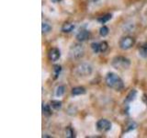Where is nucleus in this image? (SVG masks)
<instances>
[{
    "instance_id": "obj_1",
    "label": "nucleus",
    "mask_w": 147,
    "mask_h": 138,
    "mask_svg": "<svg viewBox=\"0 0 147 138\" xmlns=\"http://www.w3.org/2000/svg\"><path fill=\"white\" fill-rule=\"evenodd\" d=\"M105 82L109 87L116 91H121L124 87V83L122 79L114 73H109L108 75L106 76Z\"/></svg>"
},
{
    "instance_id": "obj_2",
    "label": "nucleus",
    "mask_w": 147,
    "mask_h": 138,
    "mask_svg": "<svg viewBox=\"0 0 147 138\" xmlns=\"http://www.w3.org/2000/svg\"><path fill=\"white\" fill-rule=\"evenodd\" d=\"M111 66L119 70H126L131 66V61L124 56H116L112 59Z\"/></svg>"
},
{
    "instance_id": "obj_3",
    "label": "nucleus",
    "mask_w": 147,
    "mask_h": 138,
    "mask_svg": "<svg viewBox=\"0 0 147 138\" xmlns=\"http://www.w3.org/2000/svg\"><path fill=\"white\" fill-rule=\"evenodd\" d=\"M85 54V49L80 43H74L69 50V56L71 59L78 60L82 58Z\"/></svg>"
},
{
    "instance_id": "obj_4",
    "label": "nucleus",
    "mask_w": 147,
    "mask_h": 138,
    "mask_svg": "<svg viewBox=\"0 0 147 138\" xmlns=\"http://www.w3.org/2000/svg\"><path fill=\"white\" fill-rule=\"evenodd\" d=\"M76 73L79 76H88L92 73V66L89 64L81 63L76 67Z\"/></svg>"
},
{
    "instance_id": "obj_5",
    "label": "nucleus",
    "mask_w": 147,
    "mask_h": 138,
    "mask_svg": "<svg viewBox=\"0 0 147 138\" xmlns=\"http://www.w3.org/2000/svg\"><path fill=\"white\" fill-rule=\"evenodd\" d=\"M135 44V39L131 36H125L119 41V48L121 50H129Z\"/></svg>"
},
{
    "instance_id": "obj_6",
    "label": "nucleus",
    "mask_w": 147,
    "mask_h": 138,
    "mask_svg": "<svg viewBox=\"0 0 147 138\" xmlns=\"http://www.w3.org/2000/svg\"><path fill=\"white\" fill-rule=\"evenodd\" d=\"M96 128L100 133H107L111 129V122L107 119H100L96 122Z\"/></svg>"
},
{
    "instance_id": "obj_7",
    "label": "nucleus",
    "mask_w": 147,
    "mask_h": 138,
    "mask_svg": "<svg viewBox=\"0 0 147 138\" xmlns=\"http://www.w3.org/2000/svg\"><path fill=\"white\" fill-rule=\"evenodd\" d=\"M48 56H49V59L52 62H56L57 60H59L60 57H61V53H60L59 49L52 48V49H50V51H49Z\"/></svg>"
},
{
    "instance_id": "obj_8",
    "label": "nucleus",
    "mask_w": 147,
    "mask_h": 138,
    "mask_svg": "<svg viewBox=\"0 0 147 138\" xmlns=\"http://www.w3.org/2000/svg\"><path fill=\"white\" fill-rule=\"evenodd\" d=\"M89 37H90L89 31H87L86 30H82L76 34V40L78 41H81V43H82V41H85L86 40H88Z\"/></svg>"
},
{
    "instance_id": "obj_9",
    "label": "nucleus",
    "mask_w": 147,
    "mask_h": 138,
    "mask_svg": "<svg viewBox=\"0 0 147 138\" xmlns=\"http://www.w3.org/2000/svg\"><path fill=\"white\" fill-rule=\"evenodd\" d=\"M74 29H75V25L70 22H65L62 26V31L64 32V33H69V32H71Z\"/></svg>"
},
{
    "instance_id": "obj_10",
    "label": "nucleus",
    "mask_w": 147,
    "mask_h": 138,
    "mask_svg": "<svg viewBox=\"0 0 147 138\" xmlns=\"http://www.w3.org/2000/svg\"><path fill=\"white\" fill-rule=\"evenodd\" d=\"M86 93V89L83 87H76L72 89V95L78 96V95H84Z\"/></svg>"
},
{
    "instance_id": "obj_11",
    "label": "nucleus",
    "mask_w": 147,
    "mask_h": 138,
    "mask_svg": "<svg viewBox=\"0 0 147 138\" xmlns=\"http://www.w3.org/2000/svg\"><path fill=\"white\" fill-rule=\"evenodd\" d=\"M51 107L52 106L51 105H48V104H42V113L43 115H45V116H51L52 115V110H51Z\"/></svg>"
},
{
    "instance_id": "obj_12",
    "label": "nucleus",
    "mask_w": 147,
    "mask_h": 138,
    "mask_svg": "<svg viewBox=\"0 0 147 138\" xmlns=\"http://www.w3.org/2000/svg\"><path fill=\"white\" fill-rule=\"evenodd\" d=\"M51 106H52V108H53L54 110H59L62 109V101L60 100H52L51 101Z\"/></svg>"
},
{
    "instance_id": "obj_13",
    "label": "nucleus",
    "mask_w": 147,
    "mask_h": 138,
    "mask_svg": "<svg viewBox=\"0 0 147 138\" xmlns=\"http://www.w3.org/2000/svg\"><path fill=\"white\" fill-rule=\"evenodd\" d=\"M112 16L110 15V14H107V15H104V16H101L98 18V21L102 23V24H104V23H106L107 21H109V20H111Z\"/></svg>"
},
{
    "instance_id": "obj_14",
    "label": "nucleus",
    "mask_w": 147,
    "mask_h": 138,
    "mask_svg": "<svg viewBox=\"0 0 147 138\" xmlns=\"http://www.w3.org/2000/svg\"><path fill=\"white\" fill-rule=\"evenodd\" d=\"M65 136L68 137V138H73V137H76V135H75V131L73 130V128L68 126L65 128Z\"/></svg>"
},
{
    "instance_id": "obj_15",
    "label": "nucleus",
    "mask_w": 147,
    "mask_h": 138,
    "mask_svg": "<svg viewBox=\"0 0 147 138\" xmlns=\"http://www.w3.org/2000/svg\"><path fill=\"white\" fill-rule=\"evenodd\" d=\"M136 94H137L136 90H134V89L131 90V91H130V93L128 94L127 98H126V102H131V101H132L133 99H135Z\"/></svg>"
},
{
    "instance_id": "obj_16",
    "label": "nucleus",
    "mask_w": 147,
    "mask_h": 138,
    "mask_svg": "<svg viewBox=\"0 0 147 138\" xmlns=\"http://www.w3.org/2000/svg\"><path fill=\"white\" fill-rule=\"evenodd\" d=\"M139 53L142 57L147 58V44L141 46V47L139 48Z\"/></svg>"
},
{
    "instance_id": "obj_17",
    "label": "nucleus",
    "mask_w": 147,
    "mask_h": 138,
    "mask_svg": "<svg viewBox=\"0 0 147 138\" xmlns=\"http://www.w3.org/2000/svg\"><path fill=\"white\" fill-rule=\"evenodd\" d=\"M62 71V67L59 64H55L53 66V76H54V79H56L58 76L60 75V73Z\"/></svg>"
},
{
    "instance_id": "obj_18",
    "label": "nucleus",
    "mask_w": 147,
    "mask_h": 138,
    "mask_svg": "<svg viewBox=\"0 0 147 138\" xmlns=\"http://www.w3.org/2000/svg\"><path fill=\"white\" fill-rule=\"evenodd\" d=\"M51 30H52V27H51L48 23L43 22L42 25H41V31H42V33H48Z\"/></svg>"
},
{
    "instance_id": "obj_19",
    "label": "nucleus",
    "mask_w": 147,
    "mask_h": 138,
    "mask_svg": "<svg viewBox=\"0 0 147 138\" xmlns=\"http://www.w3.org/2000/svg\"><path fill=\"white\" fill-rule=\"evenodd\" d=\"M64 91H65V87H64V86H59L56 89L55 94H56L57 97H61V96H63L64 94Z\"/></svg>"
},
{
    "instance_id": "obj_20",
    "label": "nucleus",
    "mask_w": 147,
    "mask_h": 138,
    "mask_svg": "<svg viewBox=\"0 0 147 138\" xmlns=\"http://www.w3.org/2000/svg\"><path fill=\"white\" fill-rule=\"evenodd\" d=\"M108 48H109V45L107 41H101V43H99V51L101 53L106 52V51L108 50Z\"/></svg>"
},
{
    "instance_id": "obj_21",
    "label": "nucleus",
    "mask_w": 147,
    "mask_h": 138,
    "mask_svg": "<svg viewBox=\"0 0 147 138\" xmlns=\"http://www.w3.org/2000/svg\"><path fill=\"white\" fill-rule=\"evenodd\" d=\"M99 34L102 37L107 36L109 34V28L107 26H102L99 30Z\"/></svg>"
},
{
    "instance_id": "obj_22",
    "label": "nucleus",
    "mask_w": 147,
    "mask_h": 138,
    "mask_svg": "<svg viewBox=\"0 0 147 138\" xmlns=\"http://www.w3.org/2000/svg\"><path fill=\"white\" fill-rule=\"evenodd\" d=\"M91 48H92V50H93V52L95 53H98V52H100V51H99V43H91Z\"/></svg>"
},
{
    "instance_id": "obj_23",
    "label": "nucleus",
    "mask_w": 147,
    "mask_h": 138,
    "mask_svg": "<svg viewBox=\"0 0 147 138\" xmlns=\"http://www.w3.org/2000/svg\"><path fill=\"white\" fill-rule=\"evenodd\" d=\"M61 0H52V2L53 3H58V2H60Z\"/></svg>"
}]
</instances>
